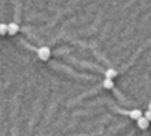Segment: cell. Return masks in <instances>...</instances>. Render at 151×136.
<instances>
[{
	"label": "cell",
	"mask_w": 151,
	"mask_h": 136,
	"mask_svg": "<svg viewBox=\"0 0 151 136\" xmlns=\"http://www.w3.org/2000/svg\"><path fill=\"white\" fill-rule=\"evenodd\" d=\"M103 87L106 88V89H111V88H113V81L111 78H104V81H103Z\"/></svg>",
	"instance_id": "obj_6"
},
{
	"label": "cell",
	"mask_w": 151,
	"mask_h": 136,
	"mask_svg": "<svg viewBox=\"0 0 151 136\" xmlns=\"http://www.w3.org/2000/svg\"><path fill=\"white\" fill-rule=\"evenodd\" d=\"M130 117L137 121L140 117H142V112H141L140 110H132V111L130 112Z\"/></svg>",
	"instance_id": "obj_4"
},
{
	"label": "cell",
	"mask_w": 151,
	"mask_h": 136,
	"mask_svg": "<svg viewBox=\"0 0 151 136\" xmlns=\"http://www.w3.org/2000/svg\"><path fill=\"white\" fill-rule=\"evenodd\" d=\"M149 124H150V121L147 120L145 116H144V117H140L139 120H137V126H139L141 130H146V129L149 127Z\"/></svg>",
	"instance_id": "obj_2"
},
{
	"label": "cell",
	"mask_w": 151,
	"mask_h": 136,
	"mask_svg": "<svg viewBox=\"0 0 151 136\" xmlns=\"http://www.w3.org/2000/svg\"><path fill=\"white\" fill-rule=\"evenodd\" d=\"M145 117H146L149 121H151V111H150V110H147V111L145 112Z\"/></svg>",
	"instance_id": "obj_8"
},
{
	"label": "cell",
	"mask_w": 151,
	"mask_h": 136,
	"mask_svg": "<svg viewBox=\"0 0 151 136\" xmlns=\"http://www.w3.org/2000/svg\"><path fill=\"white\" fill-rule=\"evenodd\" d=\"M38 55H39V58H40L42 61H48L49 57H51V49H49L48 47H42V48H39Z\"/></svg>",
	"instance_id": "obj_1"
},
{
	"label": "cell",
	"mask_w": 151,
	"mask_h": 136,
	"mask_svg": "<svg viewBox=\"0 0 151 136\" xmlns=\"http://www.w3.org/2000/svg\"><path fill=\"white\" fill-rule=\"evenodd\" d=\"M18 32H19V25L16 24V23H10V24H8V33L10 35H14Z\"/></svg>",
	"instance_id": "obj_3"
},
{
	"label": "cell",
	"mask_w": 151,
	"mask_h": 136,
	"mask_svg": "<svg viewBox=\"0 0 151 136\" xmlns=\"http://www.w3.org/2000/svg\"><path fill=\"white\" fill-rule=\"evenodd\" d=\"M149 110L151 111V102H150V105H149Z\"/></svg>",
	"instance_id": "obj_9"
},
{
	"label": "cell",
	"mask_w": 151,
	"mask_h": 136,
	"mask_svg": "<svg viewBox=\"0 0 151 136\" xmlns=\"http://www.w3.org/2000/svg\"><path fill=\"white\" fill-rule=\"evenodd\" d=\"M117 76V71L116 69H113V68H108L107 71H106V78H115Z\"/></svg>",
	"instance_id": "obj_5"
},
{
	"label": "cell",
	"mask_w": 151,
	"mask_h": 136,
	"mask_svg": "<svg viewBox=\"0 0 151 136\" xmlns=\"http://www.w3.org/2000/svg\"><path fill=\"white\" fill-rule=\"evenodd\" d=\"M6 33H8V25L4 24V23H1V24H0V34L4 35Z\"/></svg>",
	"instance_id": "obj_7"
}]
</instances>
